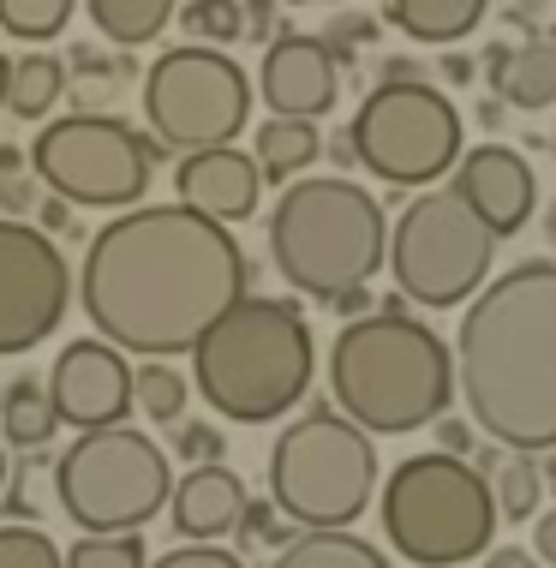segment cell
I'll use <instances>...</instances> for the list:
<instances>
[{
    "mask_svg": "<svg viewBox=\"0 0 556 568\" xmlns=\"http://www.w3.org/2000/svg\"><path fill=\"white\" fill-rule=\"evenodd\" d=\"M252 294L234 227L185 204H132L102 222L79 264V305L108 347L168 359L192 353L228 305Z\"/></svg>",
    "mask_w": 556,
    "mask_h": 568,
    "instance_id": "6da1fadb",
    "label": "cell"
},
{
    "mask_svg": "<svg viewBox=\"0 0 556 568\" xmlns=\"http://www.w3.org/2000/svg\"><path fill=\"white\" fill-rule=\"evenodd\" d=\"M330 156L342 162V174H347V168H360V162H353V138H347V132H342V138H335V144H330Z\"/></svg>",
    "mask_w": 556,
    "mask_h": 568,
    "instance_id": "60d3db41",
    "label": "cell"
},
{
    "mask_svg": "<svg viewBox=\"0 0 556 568\" xmlns=\"http://www.w3.org/2000/svg\"><path fill=\"white\" fill-rule=\"evenodd\" d=\"M545 227H550V245H556V204H550V222Z\"/></svg>",
    "mask_w": 556,
    "mask_h": 568,
    "instance_id": "7dc6e473",
    "label": "cell"
},
{
    "mask_svg": "<svg viewBox=\"0 0 556 568\" xmlns=\"http://www.w3.org/2000/svg\"><path fill=\"white\" fill-rule=\"evenodd\" d=\"M144 120L156 150H215L234 144L252 120V79L234 54L204 49V42H180L156 54L144 72Z\"/></svg>",
    "mask_w": 556,
    "mask_h": 568,
    "instance_id": "30bf717a",
    "label": "cell"
},
{
    "mask_svg": "<svg viewBox=\"0 0 556 568\" xmlns=\"http://www.w3.org/2000/svg\"><path fill=\"white\" fill-rule=\"evenodd\" d=\"M42 389H49L54 419L79 425V432H102L132 413V365L108 342H67Z\"/></svg>",
    "mask_w": 556,
    "mask_h": 568,
    "instance_id": "5bb4252c",
    "label": "cell"
},
{
    "mask_svg": "<svg viewBox=\"0 0 556 568\" xmlns=\"http://www.w3.org/2000/svg\"><path fill=\"white\" fill-rule=\"evenodd\" d=\"M234 532H245V545H275V550H282L287 539H282V527H275V509H270V503H245V515H240V527Z\"/></svg>",
    "mask_w": 556,
    "mask_h": 568,
    "instance_id": "836d02e7",
    "label": "cell"
},
{
    "mask_svg": "<svg viewBox=\"0 0 556 568\" xmlns=\"http://www.w3.org/2000/svg\"><path fill=\"white\" fill-rule=\"evenodd\" d=\"M144 568H245L234 550L222 545H180V550H162V557H150Z\"/></svg>",
    "mask_w": 556,
    "mask_h": 568,
    "instance_id": "1f68e13d",
    "label": "cell"
},
{
    "mask_svg": "<svg viewBox=\"0 0 556 568\" xmlns=\"http://www.w3.org/2000/svg\"><path fill=\"white\" fill-rule=\"evenodd\" d=\"M37 216H42V234H67V227H72V204H60V197H42Z\"/></svg>",
    "mask_w": 556,
    "mask_h": 568,
    "instance_id": "74e56055",
    "label": "cell"
},
{
    "mask_svg": "<svg viewBox=\"0 0 556 568\" xmlns=\"http://www.w3.org/2000/svg\"><path fill=\"white\" fill-rule=\"evenodd\" d=\"M7 67H12V60H7V49H0V97H7Z\"/></svg>",
    "mask_w": 556,
    "mask_h": 568,
    "instance_id": "bcb514c9",
    "label": "cell"
},
{
    "mask_svg": "<svg viewBox=\"0 0 556 568\" xmlns=\"http://www.w3.org/2000/svg\"><path fill=\"white\" fill-rule=\"evenodd\" d=\"M0 204H7L12 216H19V210H30V204H37V186H30L24 174H7V180H0Z\"/></svg>",
    "mask_w": 556,
    "mask_h": 568,
    "instance_id": "d590c367",
    "label": "cell"
},
{
    "mask_svg": "<svg viewBox=\"0 0 556 568\" xmlns=\"http://www.w3.org/2000/svg\"><path fill=\"white\" fill-rule=\"evenodd\" d=\"M54 407H49V389L42 383L19 377L7 395H0V443H24V449H42L54 437Z\"/></svg>",
    "mask_w": 556,
    "mask_h": 568,
    "instance_id": "d4e9b609",
    "label": "cell"
},
{
    "mask_svg": "<svg viewBox=\"0 0 556 568\" xmlns=\"http://www.w3.org/2000/svg\"><path fill=\"white\" fill-rule=\"evenodd\" d=\"M491 84L503 90V102L515 109H550L556 102V42L550 37H527V42H497L485 54Z\"/></svg>",
    "mask_w": 556,
    "mask_h": 568,
    "instance_id": "d6986e66",
    "label": "cell"
},
{
    "mask_svg": "<svg viewBox=\"0 0 556 568\" xmlns=\"http://www.w3.org/2000/svg\"><path fill=\"white\" fill-rule=\"evenodd\" d=\"M312 329L305 312L287 300L245 294L228 305L192 347L198 395L234 425H270L293 413L312 389Z\"/></svg>",
    "mask_w": 556,
    "mask_h": 568,
    "instance_id": "277c9868",
    "label": "cell"
},
{
    "mask_svg": "<svg viewBox=\"0 0 556 568\" xmlns=\"http://www.w3.org/2000/svg\"><path fill=\"white\" fill-rule=\"evenodd\" d=\"M180 24L192 30L204 49H222V42H240V0H185Z\"/></svg>",
    "mask_w": 556,
    "mask_h": 568,
    "instance_id": "f546056e",
    "label": "cell"
},
{
    "mask_svg": "<svg viewBox=\"0 0 556 568\" xmlns=\"http://www.w3.org/2000/svg\"><path fill=\"white\" fill-rule=\"evenodd\" d=\"M390 222L347 174H300L270 210V257L305 300H342L383 270Z\"/></svg>",
    "mask_w": 556,
    "mask_h": 568,
    "instance_id": "5b68a950",
    "label": "cell"
},
{
    "mask_svg": "<svg viewBox=\"0 0 556 568\" xmlns=\"http://www.w3.org/2000/svg\"><path fill=\"white\" fill-rule=\"evenodd\" d=\"M60 90H67V67H60L54 54H24L7 67V97H0V109H12L19 120H42V114H54Z\"/></svg>",
    "mask_w": 556,
    "mask_h": 568,
    "instance_id": "cb8c5ba5",
    "label": "cell"
},
{
    "mask_svg": "<svg viewBox=\"0 0 556 568\" xmlns=\"http://www.w3.org/2000/svg\"><path fill=\"white\" fill-rule=\"evenodd\" d=\"M270 568H390L377 545L353 539V532H293L270 557Z\"/></svg>",
    "mask_w": 556,
    "mask_h": 568,
    "instance_id": "603a6c76",
    "label": "cell"
},
{
    "mask_svg": "<svg viewBox=\"0 0 556 568\" xmlns=\"http://www.w3.org/2000/svg\"><path fill=\"white\" fill-rule=\"evenodd\" d=\"M79 0H0V30L19 42H49L67 30Z\"/></svg>",
    "mask_w": 556,
    "mask_h": 568,
    "instance_id": "83f0119b",
    "label": "cell"
},
{
    "mask_svg": "<svg viewBox=\"0 0 556 568\" xmlns=\"http://www.w3.org/2000/svg\"><path fill=\"white\" fill-rule=\"evenodd\" d=\"M395 264V287L413 305H461L485 287L491 264H497V234L467 210L455 186H431L395 216V234L383 245Z\"/></svg>",
    "mask_w": 556,
    "mask_h": 568,
    "instance_id": "9c48e42d",
    "label": "cell"
},
{
    "mask_svg": "<svg viewBox=\"0 0 556 568\" xmlns=\"http://www.w3.org/2000/svg\"><path fill=\"white\" fill-rule=\"evenodd\" d=\"M533 562H550V568H556V509L538 515V532H533Z\"/></svg>",
    "mask_w": 556,
    "mask_h": 568,
    "instance_id": "8d00e7d4",
    "label": "cell"
},
{
    "mask_svg": "<svg viewBox=\"0 0 556 568\" xmlns=\"http://www.w3.org/2000/svg\"><path fill=\"white\" fill-rule=\"evenodd\" d=\"M168 449L132 425L79 432V443L54 460V509L84 532H138L156 520V509H168Z\"/></svg>",
    "mask_w": 556,
    "mask_h": 568,
    "instance_id": "ba28073f",
    "label": "cell"
},
{
    "mask_svg": "<svg viewBox=\"0 0 556 568\" xmlns=\"http://www.w3.org/2000/svg\"><path fill=\"white\" fill-rule=\"evenodd\" d=\"M550 0H515V19H545Z\"/></svg>",
    "mask_w": 556,
    "mask_h": 568,
    "instance_id": "b9f144b4",
    "label": "cell"
},
{
    "mask_svg": "<svg viewBox=\"0 0 556 568\" xmlns=\"http://www.w3.org/2000/svg\"><path fill=\"white\" fill-rule=\"evenodd\" d=\"M449 359L491 443L515 455L556 449V257H527L478 287Z\"/></svg>",
    "mask_w": 556,
    "mask_h": 568,
    "instance_id": "7a4b0ae2",
    "label": "cell"
},
{
    "mask_svg": "<svg viewBox=\"0 0 556 568\" xmlns=\"http://www.w3.org/2000/svg\"><path fill=\"white\" fill-rule=\"evenodd\" d=\"M353 162L390 186H431L461 162V114L437 84L383 79L353 114Z\"/></svg>",
    "mask_w": 556,
    "mask_h": 568,
    "instance_id": "8fae6325",
    "label": "cell"
},
{
    "mask_svg": "<svg viewBox=\"0 0 556 568\" xmlns=\"http://www.w3.org/2000/svg\"><path fill=\"white\" fill-rule=\"evenodd\" d=\"M485 568H538L533 562V550H520V545H503V550H491Z\"/></svg>",
    "mask_w": 556,
    "mask_h": 568,
    "instance_id": "f35d334b",
    "label": "cell"
},
{
    "mask_svg": "<svg viewBox=\"0 0 556 568\" xmlns=\"http://www.w3.org/2000/svg\"><path fill=\"white\" fill-rule=\"evenodd\" d=\"M7 479H12V449L0 443V490H7Z\"/></svg>",
    "mask_w": 556,
    "mask_h": 568,
    "instance_id": "ee69618b",
    "label": "cell"
},
{
    "mask_svg": "<svg viewBox=\"0 0 556 568\" xmlns=\"http://www.w3.org/2000/svg\"><path fill=\"white\" fill-rule=\"evenodd\" d=\"M485 7L491 0H390V24L407 30L413 42H431V49H455L461 37L478 30Z\"/></svg>",
    "mask_w": 556,
    "mask_h": 568,
    "instance_id": "ffe728a7",
    "label": "cell"
},
{
    "mask_svg": "<svg viewBox=\"0 0 556 568\" xmlns=\"http://www.w3.org/2000/svg\"><path fill=\"white\" fill-rule=\"evenodd\" d=\"M174 192L185 210L210 222H245L257 216V197H264V180H257V162L234 144H215V150H192L174 168Z\"/></svg>",
    "mask_w": 556,
    "mask_h": 568,
    "instance_id": "e0dca14e",
    "label": "cell"
},
{
    "mask_svg": "<svg viewBox=\"0 0 556 568\" xmlns=\"http://www.w3.org/2000/svg\"><path fill=\"white\" fill-rule=\"evenodd\" d=\"M174 455L192 460V467H215V460H222V432H210V425H180Z\"/></svg>",
    "mask_w": 556,
    "mask_h": 568,
    "instance_id": "d6a6232c",
    "label": "cell"
},
{
    "mask_svg": "<svg viewBox=\"0 0 556 568\" xmlns=\"http://www.w3.org/2000/svg\"><path fill=\"white\" fill-rule=\"evenodd\" d=\"M317 150H323V138L312 120H264L252 138V162H257V180H300L305 168L317 162Z\"/></svg>",
    "mask_w": 556,
    "mask_h": 568,
    "instance_id": "44dd1931",
    "label": "cell"
},
{
    "mask_svg": "<svg viewBox=\"0 0 556 568\" xmlns=\"http://www.w3.org/2000/svg\"><path fill=\"white\" fill-rule=\"evenodd\" d=\"M72 300V270L60 245L30 222L0 216V359L30 353L60 329Z\"/></svg>",
    "mask_w": 556,
    "mask_h": 568,
    "instance_id": "4fadbf2b",
    "label": "cell"
},
{
    "mask_svg": "<svg viewBox=\"0 0 556 568\" xmlns=\"http://www.w3.org/2000/svg\"><path fill=\"white\" fill-rule=\"evenodd\" d=\"M84 7H90V24H97L108 42L144 49V42H156L168 30V19L180 12V0H84Z\"/></svg>",
    "mask_w": 556,
    "mask_h": 568,
    "instance_id": "7402d4cb",
    "label": "cell"
},
{
    "mask_svg": "<svg viewBox=\"0 0 556 568\" xmlns=\"http://www.w3.org/2000/svg\"><path fill=\"white\" fill-rule=\"evenodd\" d=\"M144 539L138 532H84L79 545L60 557V568H144Z\"/></svg>",
    "mask_w": 556,
    "mask_h": 568,
    "instance_id": "f1b7e54d",
    "label": "cell"
},
{
    "mask_svg": "<svg viewBox=\"0 0 556 568\" xmlns=\"http://www.w3.org/2000/svg\"><path fill=\"white\" fill-rule=\"evenodd\" d=\"M335 413L365 437H407L437 425L455 402V359L437 329H425L401 300L347 324L330 347Z\"/></svg>",
    "mask_w": 556,
    "mask_h": 568,
    "instance_id": "3957f363",
    "label": "cell"
},
{
    "mask_svg": "<svg viewBox=\"0 0 556 568\" xmlns=\"http://www.w3.org/2000/svg\"><path fill=\"white\" fill-rule=\"evenodd\" d=\"M491 485V503H497V520H533L538 515V497H545V479H538V460L533 455H508L497 467Z\"/></svg>",
    "mask_w": 556,
    "mask_h": 568,
    "instance_id": "4316f807",
    "label": "cell"
},
{
    "mask_svg": "<svg viewBox=\"0 0 556 568\" xmlns=\"http://www.w3.org/2000/svg\"><path fill=\"white\" fill-rule=\"evenodd\" d=\"M377 490V449L335 407H312L270 449V509L300 532H353Z\"/></svg>",
    "mask_w": 556,
    "mask_h": 568,
    "instance_id": "52a82bcc",
    "label": "cell"
},
{
    "mask_svg": "<svg viewBox=\"0 0 556 568\" xmlns=\"http://www.w3.org/2000/svg\"><path fill=\"white\" fill-rule=\"evenodd\" d=\"M162 150L144 132H132L114 114H67L42 126L30 168L42 174L60 204H90V210H132L150 186V162Z\"/></svg>",
    "mask_w": 556,
    "mask_h": 568,
    "instance_id": "7c38bea8",
    "label": "cell"
},
{
    "mask_svg": "<svg viewBox=\"0 0 556 568\" xmlns=\"http://www.w3.org/2000/svg\"><path fill=\"white\" fill-rule=\"evenodd\" d=\"M550 150H556V138H550Z\"/></svg>",
    "mask_w": 556,
    "mask_h": 568,
    "instance_id": "c3c4849f",
    "label": "cell"
},
{
    "mask_svg": "<svg viewBox=\"0 0 556 568\" xmlns=\"http://www.w3.org/2000/svg\"><path fill=\"white\" fill-rule=\"evenodd\" d=\"M19 168H24V156H19L12 144H0V180H7V174H19Z\"/></svg>",
    "mask_w": 556,
    "mask_h": 568,
    "instance_id": "7bdbcfd3",
    "label": "cell"
},
{
    "mask_svg": "<svg viewBox=\"0 0 556 568\" xmlns=\"http://www.w3.org/2000/svg\"><path fill=\"white\" fill-rule=\"evenodd\" d=\"M168 509H174V532L180 539H198V545H215L240 527L245 515V485L234 467H192L185 479L168 490Z\"/></svg>",
    "mask_w": 556,
    "mask_h": 568,
    "instance_id": "ac0fdd59",
    "label": "cell"
},
{
    "mask_svg": "<svg viewBox=\"0 0 556 568\" xmlns=\"http://www.w3.org/2000/svg\"><path fill=\"white\" fill-rule=\"evenodd\" d=\"M0 568H60V550L37 527H0Z\"/></svg>",
    "mask_w": 556,
    "mask_h": 568,
    "instance_id": "4dcf8cb0",
    "label": "cell"
},
{
    "mask_svg": "<svg viewBox=\"0 0 556 568\" xmlns=\"http://www.w3.org/2000/svg\"><path fill=\"white\" fill-rule=\"evenodd\" d=\"M257 97L270 102V120H317L342 97V67H335V54L317 37L287 30V37H270L264 49Z\"/></svg>",
    "mask_w": 556,
    "mask_h": 568,
    "instance_id": "9a60e30c",
    "label": "cell"
},
{
    "mask_svg": "<svg viewBox=\"0 0 556 568\" xmlns=\"http://www.w3.org/2000/svg\"><path fill=\"white\" fill-rule=\"evenodd\" d=\"M449 186L467 197V210H473V216L485 222L497 240L520 234V227L533 222V204H538L533 168H527V156H520V150H508V144H478V150H467Z\"/></svg>",
    "mask_w": 556,
    "mask_h": 568,
    "instance_id": "2e32d148",
    "label": "cell"
},
{
    "mask_svg": "<svg viewBox=\"0 0 556 568\" xmlns=\"http://www.w3.org/2000/svg\"><path fill=\"white\" fill-rule=\"evenodd\" d=\"M383 532L413 568H467L497 532L485 473L461 455H407L383 485Z\"/></svg>",
    "mask_w": 556,
    "mask_h": 568,
    "instance_id": "8992f818",
    "label": "cell"
},
{
    "mask_svg": "<svg viewBox=\"0 0 556 568\" xmlns=\"http://www.w3.org/2000/svg\"><path fill=\"white\" fill-rule=\"evenodd\" d=\"M538 479H545V485H556V449H550V460H545V467H538Z\"/></svg>",
    "mask_w": 556,
    "mask_h": 568,
    "instance_id": "f6af8a7d",
    "label": "cell"
},
{
    "mask_svg": "<svg viewBox=\"0 0 556 568\" xmlns=\"http://www.w3.org/2000/svg\"><path fill=\"white\" fill-rule=\"evenodd\" d=\"M443 79H449V84H473V60L467 54H449V60H443Z\"/></svg>",
    "mask_w": 556,
    "mask_h": 568,
    "instance_id": "ab89813d",
    "label": "cell"
},
{
    "mask_svg": "<svg viewBox=\"0 0 556 568\" xmlns=\"http://www.w3.org/2000/svg\"><path fill=\"white\" fill-rule=\"evenodd\" d=\"M132 413H144L150 425H180L185 413V377L174 365H138L132 372Z\"/></svg>",
    "mask_w": 556,
    "mask_h": 568,
    "instance_id": "484cf974",
    "label": "cell"
},
{
    "mask_svg": "<svg viewBox=\"0 0 556 568\" xmlns=\"http://www.w3.org/2000/svg\"><path fill=\"white\" fill-rule=\"evenodd\" d=\"M270 24H275V0H240V37L264 42Z\"/></svg>",
    "mask_w": 556,
    "mask_h": 568,
    "instance_id": "e575fe53",
    "label": "cell"
}]
</instances>
